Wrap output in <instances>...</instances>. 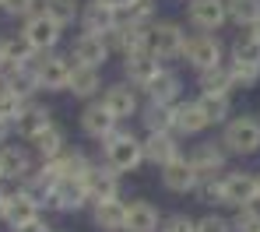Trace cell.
<instances>
[{"label":"cell","instance_id":"12","mask_svg":"<svg viewBox=\"0 0 260 232\" xmlns=\"http://www.w3.org/2000/svg\"><path fill=\"white\" fill-rule=\"evenodd\" d=\"M208 130H211V123L204 120V113H201L197 98H193V95H183V98L176 102L173 134L179 141H197V138H208Z\"/></svg>","mask_w":260,"mask_h":232},{"label":"cell","instance_id":"14","mask_svg":"<svg viewBox=\"0 0 260 232\" xmlns=\"http://www.w3.org/2000/svg\"><path fill=\"white\" fill-rule=\"evenodd\" d=\"M141 95H144V102H166V106H176L183 95H186V85H183V74L176 71L173 63H166L144 88H141Z\"/></svg>","mask_w":260,"mask_h":232},{"label":"cell","instance_id":"18","mask_svg":"<svg viewBox=\"0 0 260 232\" xmlns=\"http://www.w3.org/2000/svg\"><path fill=\"white\" fill-rule=\"evenodd\" d=\"M67 53H71L74 63H88V67H99V71H106V63L113 60V49L106 43V36H91V32H78Z\"/></svg>","mask_w":260,"mask_h":232},{"label":"cell","instance_id":"13","mask_svg":"<svg viewBox=\"0 0 260 232\" xmlns=\"http://www.w3.org/2000/svg\"><path fill=\"white\" fill-rule=\"evenodd\" d=\"M78 127H81V134H85L88 141H95V144H102V141L109 138L116 127H120V120L99 102V98H91V102H85L81 106V113H78Z\"/></svg>","mask_w":260,"mask_h":232},{"label":"cell","instance_id":"15","mask_svg":"<svg viewBox=\"0 0 260 232\" xmlns=\"http://www.w3.org/2000/svg\"><path fill=\"white\" fill-rule=\"evenodd\" d=\"M141 148H144V165H155V169H162V165L176 162L179 155H186L183 141L176 138L173 130H166V134H141Z\"/></svg>","mask_w":260,"mask_h":232},{"label":"cell","instance_id":"42","mask_svg":"<svg viewBox=\"0 0 260 232\" xmlns=\"http://www.w3.org/2000/svg\"><path fill=\"white\" fill-rule=\"evenodd\" d=\"M193 225H197L193 215H186V211H169V215H162L158 232H193Z\"/></svg>","mask_w":260,"mask_h":232},{"label":"cell","instance_id":"48","mask_svg":"<svg viewBox=\"0 0 260 232\" xmlns=\"http://www.w3.org/2000/svg\"><path fill=\"white\" fill-rule=\"evenodd\" d=\"M250 32H253V36H257V39H260V21H257V25H253V28H250Z\"/></svg>","mask_w":260,"mask_h":232},{"label":"cell","instance_id":"52","mask_svg":"<svg viewBox=\"0 0 260 232\" xmlns=\"http://www.w3.org/2000/svg\"><path fill=\"white\" fill-rule=\"evenodd\" d=\"M0 4H4V0H0Z\"/></svg>","mask_w":260,"mask_h":232},{"label":"cell","instance_id":"9","mask_svg":"<svg viewBox=\"0 0 260 232\" xmlns=\"http://www.w3.org/2000/svg\"><path fill=\"white\" fill-rule=\"evenodd\" d=\"M221 190H225V211L260 204L257 201V169H243V165H229L221 173Z\"/></svg>","mask_w":260,"mask_h":232},{"label":"cell","instance_id":"23","mask_svg":"<svg viewBox=\"0 0 260 232\" xmlns=\"http://www.w3.org/2000/svg\"><path fill=\"white\" fill-rule=\"evenodd\" d=\"M120 25V14L113 7H106L102 0H85L81 14H78V32H91V36H109Z\"/></svg>","mask_w":260,"mask_h":232},{"label":"cell","instance_id":"53","mask_svg":"<svg viewBox=\"0 0 260 232\" xmlns=\"http://www.w3.org/2000/svg\"><path fill=\"white\" fill-rule=\"evenodd\" d=\"M56 232H60V229H56Z\"/></svg>","mask_w":260,"mask_h":232},{"label":"cell","instance_id":"24","mask_svg":"<svg viewBox=\"0 0 260 232\" xmlns=\"http://www.w3.org/2000/svg\"><path fill=\"white\" fill-rule=\"evenodd\" d=\"M120 67H123V78H127L134 88H144L166 63L162 60H155L148 49H137V53H127V56H120Z\"/></svg>","mask_w":260,"mask_h":232},{"label":"cell","instance_id":"11","mask_svg":"<svg viewBox=\"0 0 260 232\" xmlns=\"http://www.w3.org/2000/svg\"><path fill=\"white\" fill-rule=\"evenodd\" d=\"M186 28L190 32H221L229 28V14H225V0H186Z\"/></svg>","mask_w":260,"mask_h":232},{"label":"cell","instance_id":"17","mask_svg":"<svg viewBox=\"0 0 260 232\" xmlns=\"http://www.w3.org/2000/svg\"><path fill=\"white\" fill-rule=\"evenodd\" d=\"M85 190H88V197H91V204H99V201H116V197H123V176L113 173L106 162L95 158V165L88 169V176H85Z\"/></svg>","mask_w":260,"mask_h":232},{"label":"cell","instance_id":"45","mask_svg":"<svg viewBox=\"0 0 260 232\" xmlns=\"http://www.w3.org/2000/svg\"><path fill=\"white\" fill-rule=\"evenodd\" d=\"M11 138H14V123L0 116V144H7V141H11Z\"/></svg>","mask_w":260,"mask_h":232},{"label":"cell","instance_id":"19","mask_svg":"<svg viewBox=\"0 0 260 232\" xmlns=\"http://www.w3.org/2000/svg\"><path fill=\"white\" fill-rule=\"evenodd\" d=\"M158 180H162V190L173 193V197H193V190L201 183V176L193 173V165L186 162V155H179L176 162L162 165L158 169Z\"/></svg>","mask_w":260,"mask_h":232},{"label":"cell","instance_id":"3","mask_svg":"<svg viewBox=\"0 0 260 232\" xmlns=\"http://www.w3.org/2000/svg\"><path fill=\"white\" fill-rule=\"evenodd\" d=\"M186 21H176V18H155L148 25V53L162 63H179L183 46H186Z\"/></svg>","mask_w":260,"mask_h":232},{"label":"cell","instance_id":"37","mask_svg":"<svg viewBox=\"0 0 260 232\" xmlns=\"http://www.w3.org/2000/svg\"><path fill=\"white\" fill-rule=\"evenodd\" d=\"M193 197L208 208V211H225V190H221V176L215 180H201L197 190H193Z\"/></svg>","mask_w":260,"mask_h":232},{"label":"cell","instance_id":"47","mask_svg":"<svg viewBox=\"0 0 260 232\" xmlns=\"http://www.w3.org/2000/svg\"><path fill=\"white\" fill-rule=\"evenodd\" d=\"M4 208H7V197L0 193V222H4Z\"/></svg>","mask_w":260,"mask_h":232},{"label":"cell","instance_id":"35","mask_svg":"<svg viewBox=\"0 0 260 232\" xmlns=\"http://www.w3.org/2000/svg\"><path fill=\"white\" fill-rule=\"evenodd\" d=\"M81 4L85 0H39V11H46L60 28H71V25H78Z\"/></svg>","mask_w":260,"mask_h":232},{"label":"cell","instance_id":"2","mask_svg":"<svg viewBox=\"0 0 260 232\" xmlns=\"http://www.w3.org/2000/svg\"><path fill=\"white\" fill-rule=\"evenodd\" d=\"M99 162H106L113 173L130 176L144 165V148H141V134H134L127 123H120L109 138L99 144Z\"/></svg>","mask_w":260,"mask_h":232},{"label":"cell","instance_id":"46","mask_svg":"<svg viewBox=\"0 0 260 232\" xmlns=\"http://www.w3.org/2000/svg\"><path fill=\"white\" fill-rule=\"evenodd\" d=\"M102 4H106V7H113L116 14H123V11L130 7V4H134V0H102Z\"/></svg>","mask_w":260,"mask_h":232},{"label":"cell","instance_id":"5","mask_svg":"<svg viewBox=\"0 0 260 232\" xmlns=\"http://www.w3.org/2000/svg\"><path fill=\"white\" fill-rule=\"evenodd\" d=\"M71 53H60V49H49V53H36L32 56V74L39 81V92L56 95L67 92V78H71Z\"/></svg>","mask_w":260,"mask_h":232},{"label":"cell","instance_id":"1","mask_svg":"<svg viewBox=\"0 0 260 232\" xmlns=\"http://www.w3.org/2000/svg\"><path fill=\"white\" fill-rule=\"evenodd\" d=\"M218 141L229 151V158L250 162L260 155V113H232L221 127H218Z\"/></svg>","mask_w":260,"mask_h":232},{"label":"cell","instance_id":"43","mask_svg":"<svg viewBox=\"0 0 260 232\" xmlns=\"http://www.w3.org/2000/svg\"><path fill=\"white\" fill-rule=\"evenodd\" d=\"M21 109H25V98H21L18 92H11L7 85H0V116L14 123V116H18Z\"/></svg>","mask_w":260,"mask_h":232},{"label":"cell","instance_id":"30","mask_svg":"<svg viewBox=\"0 0 260 232\" xmlns=\"http://www.w3.org/2000/svg\"><path fill=\"white\" fill-rule=\"evenodd\" d=\"M91 165H95V158L81 148H67L60 158H53V169H56L60 180H85Z\"/></svg>","mask_w":260,"mask_h":232},{"label":"cell","instance_id":"10","mask_svg":"<svg viewBox=\"0 0 260 232\" xmlns=\"http://www.w3.org/2000/svg\"><path fill=\"white\" fill-rule=\"evenodd\" d=\"M43 208L49 215H78L91 208V197L85 190V180H60L49 190V197L43 201Z\"/></svg>","mask_w":260,"mask_h":232},{"label":"cell","instance_id":"29","mask_svg":"<svg viewBox=\"0 0 260 232\" xmlns=\"http://www.w3.org/2000/svg\"><path fill=\"white\" fill-rule=\"evenodd\" d=\"M173 116H176V106H166V102H144L141 113H137V123L144 134H166L173 130Z\"/></svg>","mask_w":260,"mask_h":232},{"label":"cell","instance_id":"32","mask_svg":"<svg viewBox=\"0 0 260 232\" xmlns=\"http://www.w3.org/2000/svg\"><path fill=\"white\" fill-rule=\"evenodd\" d=\"M193 81H197V92H211V95H236L232 74H229V63H218V67H208V71L193 74Z\"/></svg>","mask_w":260,"mask_h":232},{"label":"cell","instance_id":"26","mask_svg":"<svg viewBox=\"0 0 260 232\" xmlns=\"http://www.w3.org/2000/svg\"><path fill=\"white\" fill-rule=\"evenodd\" d=\"M28 148H32V155H36V162H53V158H60L71 144H67V130L60 127V123H49L43 134H36L32 141H25Z\"/></svg>","mask_w":260,"mask_h":232},{"label":"cell","instance_id":"25","mask_svg":"<svg viewBox=\"0 0 260 232\" xmlns=\"http://www.w3.org/2000/svg\"><path fill=\"white\" fill-rule=\"evenodd\" d=\"M88 211H91V229H99V232H123L127 229V201L123 197L99 201Z\"/></svg>","mask_w":260,"mask_h":232},{"label":"cell","instance_id":"28","mask_svg":"<svg viewBox=\"0 0 260 232\" xmlns=\"http://www.w3.org/2000/svg\"><path fill=\"white\" fill-rule=\"evenodd\" d=\"M158 225H162L158 204H151V201H144V197L127 201V229L123 232H158Z\"/></svg>","mask_w":260,"mask_h":232},{"label":"cell","instance_id":"27","mask_svg":"<svg viewBox=\"0 0 260 232\" xmlns=\"http://www.w3.org/2000/svg\"><path fill=\"white\" fill-rule=\"evenodd\" d=\"M106 43L113 49V56H127V53H137V49H148V28L144 25H130V21H120Z\"/></svg>","mask_w":260,"mask_h":232},{"label":"cell","instance_id":"44","mask_svg":"<svg viewBox=\"0 0 260 232\" xmlns=\"http://www.w3.org/2000/svg\"><path fill=\"white\" fill-rule=\"evenodd\" d=\"M7 232H56L53 225H49V218H36V222H25V225H18V229H7Z\"/></svg>","mask_w":260,"mask_h":232},{"label":"cell","instance_id":"38","mask_svg":"<svg viewBox=\"0 0 260 232\" xmlns=\"http://www.w3.org/2000/svg\"><path fill=\"white\" fill-rule=\"evenodd\" d=\"M155 18H158V4H155V0H134L127 11L120 14V21H130V25H144V28H148Z\"/></svg>","mask_w":260,"mask_h":232},{"label":"cell","instance_id":"4","mask_svg":"<svg viewBox=\"0 0 260 232\" xmlns=\"http://www.w3.org/2000/svg\"><path fill=\"white\" fill-rule=\"evenodd\" d=\"M225 56H229V43L221 39V32H190L179 63H186L193 74H201L208 67L225 63Z\"/></svg>","mask_w":260,"mask_h":232},{"label":"cell","instance_id":"34","mask_svg":"<svg viewBox=\"0 0 260 232\" xmlns=\"http://www.w3.org/2000/svg\"><path fill=\"white\" fill-rule=\"evenodd\" d=\"M229 60H243V63L260 67V39L250 28H243V32L232 36V43H229Z\"/></svg>","mask_w":260,"mask_h":232},{"label":"cell","instance_id":"6","mask_svg":"<svg viewBox=\"0 0 260 232\" xmlns=\"http://www.w3.org/2000/svg\"><path fill=\"white\" fill-rule=\"evenodd\" d=\"M186 162L193 165V173L201 176V180H215L221 176L229 165H232V158H229V151L221 148V141L215 138H197L190 148H186Z\"/></svg>","mask_w":260,"mask_h":232},{"label":"cell","instance_id":"16","mask_svg":"<svg viewBox=\"0 0 260 232\" xmlns=\"http://www.w3.org/2000/svg\"><path fill=\"white\" fill-rule=\"evenodd\" d=\"M32 169H36V155H32V148H28L25 141H7V144H0V173H4L7 180L25 183V180L32 176Z\"/></svg>","mask_w":260,"mask_h":232},{"label":"cell","instance_id":"21","mask_svg":"<svg viewBox=\"0 0 260 232\" xmlns=\"http://www.w3.org/2000/svg\"><path fill=\"white\" fill-rule=\"evenodd\" d=\"M49 123H56L53 120V109L39 102V98H32V102H25V109L14 116V138L18 141H32L36 134H43Z\"/></svg>","mask_w":260,"mask_h":232},{"label":"cell","instance_id":"33","mask_svg":"<svg viewBox=\"0 0 260 232\" xmlns=\"http://www.w3.org/2000/svg\"><path fill=\"white\" fill-rule=\"evenodd\" d=\"M225 14H229V25L236 32L253 28L260 21V0H225Z\"/></svg>","mask_w":260,"mask_h":232},{"label":"cell","instance_id":"41","mask_svg":"<svg viewBox=\"0 0 260 232\" xmlns=\"http://www.w3.org/2000/svg\"><path fill=\"white\" fill-rule=\"evenodd\" d=\"M36 11H39V0H4V4H0V14L11 18V21H25V18L36 14Z\"/></svg>","mask_w":260,"mask_h":232},{"label":"cell","instance_id":"36","mask_svg":"<svg viewBox=\"0 0 260 232\" xmlns=\"http://www.w3.org/2000/svg\"><path fill=\"white\" fill-rule=\"evenodd\" d=\"M225 63H229V74H232L236 92H253V88L260 85V67L243 63V60H229V56H225Z\"/></svg>","mask_w":260,"mask_h":232},{"label":"cell","instance_id":"7","mask_svg":"<svg viewBox=\"0 0 260 232\" xmlns=\"http://www.w3.org/2000/svg\"><path fill=\"white\" fill-rule=\"evenodd\" d=\"M63 32H67V28H60V25H56L46 11L28 14V18L21 21V28H18V36L25 39V46L32 49V53H49V49H60Z\"/></svg>","mask_w":260,"mask_h":232},{"label":"cell","instance_id":"8","mask_svg":"<svg viewBox=\"0 0 260 232\" xmlns=\"http://www.w3.org/2000/svg\"><path fill=\"white\" fill-rule=\"evenodd\" d=\"M99 102H102L120 123H130V120H137V113H141V106H144V95H141V88H134L127 78H120V81H106Z\"/></svg>","mask_w":260,"mask_h":232},{"label":"cell","instance_id":"51","mask_svg":"<svg viewBox=\"0 0 260 232\" xmlns=\"http://www.w3.org/2000/svg\"><path fill=\"white\" fill-rule=\"evenodd\" d=\"M0 180H4V173H0Z\"/></svg>","mask_w":260,"mask_h":232},{"label":"cell","instance_id":"22","mask_svg":"<svg viewBox=\"0 0 260 232\" xmlns=\"http://www.w3.org/2000/svg\"><path fill=\"white\" fill-rule=\"evenodd\" d=\"M106 88V78L99 67H88V63H71V78H67V95H74L78 102H91L99 98Z\"/></svg>","mask_w":260,"mask_h":232},{"label":"cell","instance_id":"39","mask_svg":"<svg viewBox=\"0 0 260 232\" xmlns=\"http://www.w3.org/2000/svg\"><path fill=\"white\" fill-rule=\"evenodd\" d=\"M229 222H232V232H260V204L229 211Z\"/></svg>","mask_w":260,"mask_h":232},{"label":"cell","instance_id":"31","mask_svg":"<svg viewBox=\"0 0 260 232\" xmlns=\"http://www.w3.org/2000/svg\"><path fill=\"white\" fill-rule=\"evenodd\" d=\"M197 106H201V113H204V120L211 123V130H218L232 113H236V106H232V95H211V92H197Z\"/></svg>","mask_w":260,"mask_h":232},{"label":"cell","instance_id":"40","mask_svg":"<svg viewBox=\"0 0 260 232\" xmlns=\"http://www.w3.org/2000/svg\"><path fill=\"white\" fill-rule=\"evenodd\" d=\"M193 232H232V222L225 211H204V215H197Z\"/></svg>","mask_w":260,"mask_h":232},{"label":"cell","instance_id":"20","mask_svg":"<svg viewBox=\"0 0 260 232\" xmlns=\"http://www.w3.org/2000/svg\"><path fill=\"white\" fill-rule=\"evenodd\" d=\"M43 201L28 190V186H21L18 193H11L7 197V208H4V225L7 229H18V225H25V222H36V218H43Z\"/></svg>","mask_w":260,"mask_h":232},{"label":"cell","instance_id":"50","mask_svg":"<svg viewBox=\"0 0 260 232\" xmlns=\"http://www.w3.org/2000/svg\"><path fill=\"white\" fill-rule=\"evenodd\" d=\"M176 4H186V0H176Z\"/></svg>","mask_w":260,"mask_h":232},{"label":"cell","instance_id":"49","mask_svg":"<svg viewBox=\"0 0 260 232\" xmlns=\"http://www.w3.org/2000/svg\"><path fill=\"white\" fill-rule=\"evenodd\" d=\"M257 201H260V169H257Z\"/></svg>","mask_w":260,"mask_h":232}]
</instances>
